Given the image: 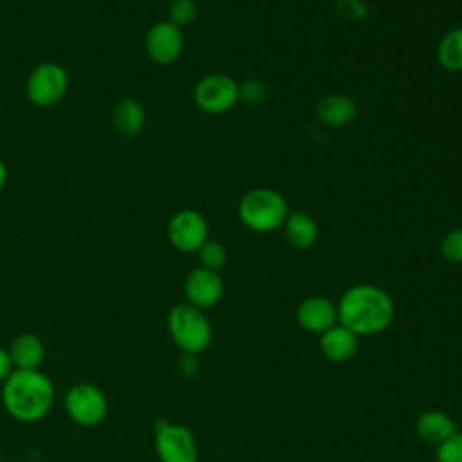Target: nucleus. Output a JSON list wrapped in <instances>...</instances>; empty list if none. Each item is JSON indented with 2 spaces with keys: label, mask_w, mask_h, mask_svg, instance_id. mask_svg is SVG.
Instances as JSON below:
<instances>
[{
  "label": "nucleus",
  "mask_w": 462,
  "mask_h": 462,
  "mask_svg": "<svg viewBox=\"0 0 462 462\" xmlns=\"http://www.w3.org/2000/svg\"><path fill=\"white\" fill-rule=\"evenodd\" d=\"M224 294V282L218 271L206 267H195L188 273L184 280V296L186 301L197 309L215 307Z\"/></svg>",
  "instance_id": "nucleus-11"
},
{
  "label": "nucleus",
  "mask_w": 462,
  "mask_h": 462,
  "mask_svg": "<svg viewBox=\"0 0 462 462\" xmlns=\"http://www.w3.org/2000/svg\"><path fill=\"white\" fill-rule=\"evenodd\" d=\"M197 256H199L200 267H206V269H211V271H220L227 263V251H226V247L220 242L211 240V238H208L199 247Z\"/></svg>",
  "instance_id": "nucleus-20"
},
{
  "label": "nucleus",
  "mask_w": 462,
  "mask_h": 462,
  "mask_svg": "<svg viewBox=\"0 0 462 462\" xmlns=\"http://www.w3.org/2000/svg\"><path fill=\"white\" fill-rule=\"evenodd\" d=\"M144 106L134 97L121 99L112 110V125L123 137H135L144 128Z\"/></svg>",
  "instance_id": "nucleus-18"
},
{
  "label": "nucleus",
  "mask_w": 462,
  "mask_h": 462,
  "mask_svg": "<svg viewBox=\"0 0 462 462\" xmlns=\"http://www.w3.org/2000/svg\"><path fill=\"white\" fill-rule=\"evenodd\" d=\"M184 49L182 29L170 20L155 22L144 36V51L148 58L157 65L175 63Z\"/></svg>",
  "instance_id": "nucleus-10"
},
{
  "label": "nucleus",
  "mask_w": 462,
  "mask_h": 462,
  "mask_svg": "<svg viewBox=\"0 0 462 462\" xmlns=\"http://www.w3.org/2000/svg\"><path fill=\"white\" fill-rule=\"evenodd\" d=\"M289 204L285 197L274 188H253L245 191L238 200V218L253 233H273L282 229Z\"/></svg>",
  "instance_id": "nucleus-3"
},
{
  "label": "nucleus",
  "mask_w": 462,
  "mask_h": 462,
  "mask_svg": "<svg viewBox=\"0 0 462 462\" xmlns=\"http://www.w3.org/2000/svg\"><path fill=\"white\" fill-rule=\"evenodd\" d=\"M7 352L14 370H38L45 357V345L36 334L22 332L11 341Z\"/></svg>",
  "instance_id": "nucleus-13"
},
{
  "label": "nucleus",
  "mask_w": 462,
  "mask_h": 462,
  "mask_svg": "<svg viewBox=\"0 0 462 462\" xmlns=\"http://www.w3.org/2000/svg\"><path fill=\"white\" fill-rule=\"evenodd\" d=\"M437 63L448 72H462V25L449 29L437 45Z\"/></svg>",
  "instance_id": "nucleus-19"
},
{
  "label": "nucleus",
  "mask_w": 462,
  "mask_h": 462,
  "mask_svg": "<svg viewBox=\"0 0 462 462\" xmlns=\"http://www.w3.org/2000/svg\"><path fill=\"white\" fill-rule=\"evenodd\" d=\"M5 411L20 422L43 419L54 402V386L40 370H13L2 383Z\"/></svg>",
  "instance_id": "nucleus-2"
},
{
  "label": "nucleus",
  "mask_w": 462,
  "mask_h": 462,
  "mask_svg": "<svg viewBox=\"0 0 462 462\" xmlns=\"http://www.w3.org/2000/svg\"><path fill=\"white\" fill-rule=\"evenodd\" d=\"M13 370H14V366H13V363H11L9 352L4 350V348H0V383H4V381L11 375Z\"/></svg>",
  "instance_id": "nucleus-25"
},
{
  "label": "nucleus",
  "mask_w": 462,
  "mask_h": 462,
  "mask_svg": "<svg viewBox=\"0 0 462 462\" xmlns=\"http://www.w3.org/2000/svg\"><path fill=\"white\" fill-rule=\"evenodd\" d=\"M63 406L69 419L87 428L103 422L108 410L105 393L96 384L90 383H78L70 386L65 392Z\"/></svg>",
  "instance_id": "nucleus-7"
},
{
  "label": "nucleus",
  "mask_w": 462,
  "mask_h": 462,
  "mask_svg": "<svg viewBox=\"0 0 462 462\" xmlns=\"http://www.w3.org/2000/svg\"><path fill=\"white\" fill-rule=\"evenodd\" d=\"M267 99V85L262 79L249 78L238 83V101L245 105H260Z\"/></svg>",
  "instance_id": "nucleus-22"
},
{
  "label": "nucleus",
  "mask_w": 462,
  "mask_h": 462,
  "mask_svg": "<svg viewBox=\"0 0 462 462\" xmlns=\"http://www.w3.org/2000/svg\"><path fill=\"white\" fill-rule=\"evenodd\" d=\"M197 18V4L193 0H173L168 7V20L177 27H186Z\"/></svg>",
  "instance_id": "nucleus-21"
},
{
  "label": "nucleus",
  "mask_w": 462,
  "mask_h": 462,
  "mask_svg": "<svg viewBox=\"0 0 462 462\" xmlns=\"http://www.w3.org/2000/svg\"><path fill=\"white\" fill-rule=\"evenodd\" d=\"M437 462H462V431H455L435 449Z\"/></svg>",
  "instance_id": "nucleus-24"
},
{
  "label": "nucleus",
  "mask_w": 462,
  "mask_h": 462,
  "mask_svg": "<svg viewBox=\"0 0 462 462\" xmlns=\"http://www.w3.org/2000/svg\"><path fill=\"white\" fill-rule=\"evenodd\" d=\"M319 350L327 359L334 363H345L357 352V336L343 325L336 323L319 334Z\"/></svg>",
  "instance_id": "nucleus-15"
},
{
  "label": "nucleus",
  "mask_w": 462,
  "mask_h": 462,
  "mask_svg": "<svg viewBox=\"0 0 462 462\" xmlns=\"http://www.w3.org/2000/svg\"><path fill=\"white\" fill-rule=\"evenodd\" d=\"M193 101L204 114H226L238 103V83L229 74H206L193 87Z\"/></svg>",
  "instance_id": "nucleus-6"
},
{
  "label": "nucleus",
  "mask_w": 462,
  "mask_h": 462,
  "mask_svg": "<svg viewBox=\"0 0 462 462\" xmlns=\"http://www.w3.org/2000/svg\"><path fill=\"white\" fill-rule=\"evenodd\" d=\"M166 327L173 343L186 354L197 356L211 343V325L202 309L191 303H177L166 318Z\"/></svg>",
  "instance_id": "nucleus-4"
},
{
  "label": "nucleus",
  "mask_w": 462,
  "mask_h": 462,
  "mask_svg": "<svg viewBox=\"0 0 462 462\" xmlns=\"http://www.w3.org/2000/svg\"><path fill=\"white\" fill-rule=\"evenodd\" d=\"M170 244L180 253H197L199 247L209 238V227L204 215L197 209H179L166 227Z\"/></svg>",
  "instance_id": "nucleus-8"
},
{
  "label": "nucleus",
  "mask_w": 462,
  "mask_h": 462,
  "mask_svg": "<svg viewBox=\"0 0 462 462\" xmlns=\"http://www.w3.org/2000/svg\"><path fill=\"white\" fill-rule=\"evenodd\" d=\"M155 451L161 462H197L199 458L197 440L182 424H161L155 431Z\"/></svg>",
  "instance_id": "nucleus-9"
},
{
  "label": "nucleus",
  "mask_w": 462,
  "mask_h": 462,
  "mask_svg": "<svg viewBox=\"0 0 462 462\" xmlns=\"http://www.w3.org/2000/svg\"><path fill=\"white\" fill-rule=\"evenodd\" d=\"M440 254L451 263H462V227L448 231L440 240Z\"/></svg>",
  "instance_id": "nucleus-23"
},
{
  "label": "nucleus",
  "mask_w": 462,
  "mask_h": 462,
  "mask_svg": "<svg viewBox=\"0 0 462 462\" xmlns=\"http://www.w3.org/2000/svg\"><path fill=\"white\" fill-rule=\"evenodd\" d=\"M27 462H40V460H27Z\"/></svg>",
  "instance_id": "nucleus-27"
},
{
  "label": "nucleus",
  "mask_w": 462,
  "mask_h": 462,
  "mask_svg": "<svg viewBox=\"0 0 462 462\" xmlns=\"http://www.w3.org/2000/svg\"><path fill=\"white\" fill-rule=\"evenodd\" d=\"M298 325L310 334H323L337 323V309L325 296H309L296 309Z\"/></svg>",
  "instance_id": "nucleus-12"
},
{
  "label": "nucleus",
  "mask_w": 462,
  "mask_h": 462,
  "mask_svg": "<svg viewBox=\"0 0 462 462\" xmlns=\"http://www.w3.org/2000/svg\"><path fill=\"white\" fill-rule=\"evenodd\" d=\"M69 90V76L65 69L54 61L36 65L25 83L27 99L38 108H51L58 105Z\"/></svg>",
  "instance_id": "nucleus-5"
},
{
  "label": "nucleus",
  "mask_w": 462,
  "mask_h": 462,
  "mask_svg": "<svg viewBox=\"0 0 462 462\" xmlns=\"http://www.w3.org/2000/svg\"><path fill=\"white\" fill-rule=\"evenodd\" d=\"M5 182H7V166L4 159H0V189L5 186Z\"/></svg>",
  "instance_id": "nucleus-26"
},
{
  "label": "nucleus",
  "mask_w": 462,
  "mask_h": 462,
  "mask_svg": "<svg viewBox=\"0 0 462 462\" xmlns=\"http://www.w3.org/2000/svg\"><path fill=\"white\" fill-rule=\"evenodd\" d=\"M336 309L337 323L357 337L384 332L395 316L392 296L372 283H356L348 287L341 294Z\"/></svg>",
  "instance_id": "nucleus-1"
},
{
  "label": "nucleus",
  "mask_w": 462,
  "mask_h": 462,
  "mask_svg": "<svg viewBox=\"0 0 462 462\" xmlns=\"http://www.w3.org/2000/svg\"><path fill=\"white\" fill-rule=\"evenodd\" d=\"M357 114V106L352 97L345 94H328L316 105V117L321 125L330 128L346 126Z\"/></svg>",
  "instance_id": "nucleus-14"
},
{
  "label": "nucleus",
  "mask_w": 462,
  "mask_h": 462,
  "mask_svg": "<svg viewBox=\"0 0 462 462\" xmlns=\"http://www.w3.org/2000/svg\"><path fill=\"white\" fill-rule=\"evenodd\" d=\"M283 233H285V238L287 242L294 247V249H309L316 244L318 240V224L316 220L305 213V211H289L283 226H282Z\"/></svg>",
  "instance_id": "nucleus-17"
},
{
  "label": "nucleus",
  "mask_w": 462,
  "mask_h": 462,
  "mask_svg": "<svg viewBox=\"0 0 462 462\" xmlns=\"http://www.w3.org/2000/svg\"><path fill=\"white\" fill-rule=\"evenodd\" d=\"M457 431L453 419L440 410H426L415 420V433L420 440L439 446Z\"/></svg>",
  "instance_id": "nucleus-16"
}]
</instances>
